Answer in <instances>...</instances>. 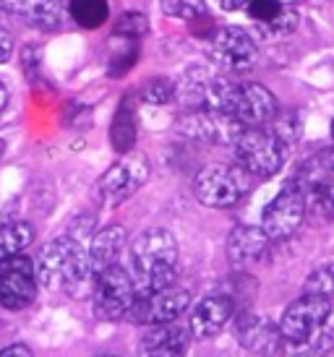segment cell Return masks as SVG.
<instances>
[{
    "label": "cell",
    "mask_w": 334,
    "mask_h": 357,
    "mask_svg": "<svg viewBox=\"0 0 334 357\" xmlns=\"http://www.w3.org/2000/svg\"><path fill=\"white\" fill-rule=\"evenodd\" d=\"M128 271L138 295L173 287L177 277V240L165 227H149L128 245Z\"/></svg>",
    "instance_id": "6da1fadb"
},
{
    "label": "cell",
    "mask_w": 334,
    "mask_h": 357,
    "mask_svg": "<svg viewBox=\"0 0 334 357\" xmlns=\"http://www.w3.org/2000/svg\"><path fill=\"white\" fill-rule=\"evenodd\" d=\"M37 279L48 289H73L84 287L94 279L92 258H89V240L79 235H63L42 248L37 258Z\"/></svg>",
    "instance_id": "7a4b0ae2"
},
{
    "label": "cell",
    "mask_w": 334,
    "mask_h": 357,
    "mask_svg": "<svg viewBox=\"0 0 334 357\" xmlns=\"http://www.w3.org/2000/svg\"><path fill=\"white\" fill-rule=\"evenodd\" d=\"M233 149H235V165H240L251 178H275L287 159L285 136L266 126L243 128Z\"/></svg>",
    "instance_id": "3957f363"
},
{
    "label": "cell",
    "mask_w": 334,
    "mask_h": 357,
    "mask_svg": "<svg viewBox=\"0 0 334 357\" xmlns=\"http://www.w3.org/2000/svg\"><path fill=\"white\" fill-rule=\"evenodd\" d=\"M251 175L240 165H209L194 178V196L207 208H233L248 196Z\"/></svg>",
    "instance_id": "277c9868"
},
{
    "label": "cell",
    "mask_w": 334,
    "mask_h": 357,
    "mask_svg": "<svg viewBox=\"0 0 334 357\" xmlns=\"http://www.w3.org/2000/svg\"><path fill=\"white\" fill-rule=\"evenodd\" d=\"M136 282L131 271L120 264H112L105 271H99L92 284V310L99 321H123L128 318L131 307L136 303Z\"/></svg>",
    "instance_id": "5b68a950"
},
{
    "label": "cell",
    "mask_w": 334,
    "mask_h": 357,
    "mask_svg": "<svg viewBox=\"0 0 334 357\" xmlns=\"http://www.w3.org/2000/svg\"><path fill=\"white\" fill-rule=\"evenodd\" d=\"M243 128L246 126L238 118H233L230 112L207 107L188 109L175 126V130L183 139L196 141V144H209V146H227V144L233 146L238 136L243 133Z\"/></svg>",
    "instance_id": "8992f818"
},
{
    "label": "cell",
    "mask_w": 334,
    "mask_h": 357,
    "mask_svg": "<svg viewBox=\"0 0 334 357\" xmlns=\"http://www.w3.org/2000/svg\"><path fill=\"white\" fill-rule=\"evenodd\" d=\"M225 112L240 120L246 128H254V126H269L272 120H277L279 105H277V97L266 89L264 84L233 81L225 102Z\"/></svg>",
    "instance_id": "52a82bcc"
},
{
    "label": "cell",
    "mask_w": 334,
    "mask_h": 357,
    "mask_svg": "<svg viewBox=\"0 0 334 357\" xmlns=\"http://www.w3.org/2000/svg\"><path fill=\"white\" fill-rule=\"evenodd\" d=\"M308 217V208H305V190L295 183L287 180L282 190L277 193L275 199L269 201V206L261 214V227L269 238L275 240H287L293 238L298 227L303 225V219Z\"/></svg>",
    "instance_id": "ba28073f"
},
{
    "label": "cell",
    "mask_w": 334,
    "mask_h": 357,
    "mask_svg": "<svg viewBox=\"0 0 334 357\" xmlns=\"http://www.w3.org/2000/svg\"><path fill=\"white\" fill-rule=\"evenodd\" d=\"M149 172H152L149 159L144 154H131V151L123 154L112 167H108V172L97 183V193L102 204L118 206V204L128 201L149 180Z\"/></svg>",
    "instance_id": "9c48e42d"
},
{
    "label": "cell",
    "mask_w": 334,
    "mask_h": 357,
    "mask_svg": "<svg viewBox=\"0 0 334 357\" xmlns=\"http://www.w3.org/2000/svg\"><path fill=\"white\" fill-rule=\"evenodd\" d=\"M37 264L29 256L6 258L0 264V307L24 310L37 298Z\"/></svg>",
    "instance_id": "30bf717a"
},
{
    "label": "cell",
    "mask_w": 334,
    "mask_h": 357,
    "mask_svg": "<svg viewBox=\"0 0 334 357\" xmlns=\"http://www.w3.org/2000/svg\"><path fill=\"white\" fill-rule=\"evenodd\" d=\"M191 305V295L188 289L180 287H165L157 289V292H144V295H136V303L128 313V321L131 324H138V326H157V324H170V321H177Z\"/></svg>",
    "instance_id": "8fae6325"
},
{
    "label": "cell",
    "mask_w": 334,
    "mask_h": 357,
    "mask_svg": "<svg viewBox=\"0 0 334 357\" xmlns=\"http://www.w3.org/2000/svg\"><path fill=\"white\" fill-rule=\"evenodd\" d=\"M332 316L334 313H332L329 298L303 292V295L295 300V303H290L287 310L282 313V321H279L282 339H285V342H300V339L316 334Z\"/></svg>",
    "instance_id": "7c38bea8"
},
{
    "label": "cell",
    "mask_w": 334,
    "mask_h": 357,
    "mask_svg": "<svg viewBox=\"0 0 334 357\" xmlns=\"http://www.w3.org/2000/svg\"><path fill=\"white\" fill-rule=\"evenodd\" d=\"M209 55H212L217 66H222L225 70L240 73V70H248L256 66L259 47H256V40L246 29H240V26H219L212 34Z\"/></svg>",
    "instance_id": "4fadbf2b"
},
{
    "label": "cell",
    "mask_w": 334,
    "mask_h": 357,
    "mask_svg": "<svg viewBox=\"0 0 334 357\" xmlns=\"http://www.w3.org/2000/svg\"><path fill=\"white\" fill-rule=\"evenodd\" d=\"M235 339L240 342V347L256 357H272L282 352L285 344L279 324L256 313H240L235 318Z\"/></svg>",
    "instance_id": "5bb4252c"
},
{
    "label": "cell",
    "mask_w": 334,
    "mask_h": 357,
    "mask_svg": "<svg viewBox=\"0 0 334 357\" xmlns=\"http://www.w3.org/2000/svg\"><path fill=\"white\" fill-rule=\"evenodd\" d=\"M194 342L191 328L183 324H157L138 342V357H186L188 347Z\"/></svg>",
    "instance_id": "9a60e30c"
},
{
    "label": "cell",
    "mask_w": 334,
    "mask_h": 357,
    "mask_svg": "<svg viewBox=\"0 0 334 357\" xmlns=\"http://www.w3.org/2000/svg\"><path fill=\"white\" fill-rule=\"evenodd\" d=\"M233 310H235V303L227 295H207V298H201L194 305V310H191V318H188V328H191L194 339L204 342V339L217 337L230 324Z\"/></svg>",
    "instance_id": "2e32d148"
},
{
    "label": "cell",
    "mask_w": 334,
    "mask_h": 357,
    "mask_svg": "<svg viewBox=\"0 0 334 357\" xmlns=\"http://www.w3.org/2000/svg\"><path fill=\"white\" fill-rule=\"evenodd\" d=\"M275 240L264 232V227L259 225H238L230 235H227V261L235 268H246L251 264L264 261L269 253V245Z\"/></svg>",
    "instance_id": "e0dca14e"
},
{
    "label": "cell",
    "mask_w": 334,
    "mask_h": 357,
    "mask_svg": "<svg viewBox=\"0 0 334 357\" xmlns=\"http://www.w3.org/2000/svg\"><path fill=\"white\" fill-rule=\"evenodd\" d=\"M3 8L34 29L52 31L66 19V0H3Z\"/></svg>",
    "instance_id": "ac0fdd59"
},
{
    "label": "cell",
    "mask_w": 334,
    "mask_h": 357,
    "mask_svg": "<svg viewBox=\"0 0 334 357\" xmlns=\"http://www.w3.org/2000/svg\"><path fill=\"white\" fill-rule=\"evenodd\" d=\"M123 248H126V229L120 225H110V227H102L99 232H94L89 240V258H92L94 277L112 264H118Z\"/></svg>",
    "instance_id": "d6986e66"
},
{
    "label": "cell",
    "mask_w": 334,
    "mask_h": 357,
    "mask_svg": "<svg viewBox=\"0 0 334 357\" xmlns=\"http://www.w3.org/2000/svg\"><path fill=\"white\" fill-rule=\"evenodd\" d=\"M138 139V118H136V107L131 97L120 102V107L115 109V118H112V126H110V144L118 154H128L133 151Z\"/></svg>",
    "instance_id": "ffe728a7"
},
{
    "label": "cell",
    "mask_w": 334,
    "mask_h": 357,
    "mask_svg": "<svg viewBox=\"0 0 334 357\" xmlns=\"http://www.w3.org/2000/svg\"><path fill=\"white\" fill-rule=\"evenodd\" d=\"M334 349V316L316 334L300 342H285L282 357H329Z\"/></svg>",
    "instance_id": "44dd1931"
},
{
    "label": "cell",
    "mask_w": 334,
    "mask_h": 357,
    "mask_svg": "<svg viewBox=\"0 0 334 357\" xmlns=\"http://www.w3.org/2000/svg\"><path fill=\"white\" fill-rule=\"evenodd\" d=\"M34 240V227L29 222H8L0 227V264L6 258L24 253Z\"/></svg>",
    "instance_id": "7402d4cb"
},
{
    "label": "cell",
    "mask_w": 334,
    "mask_h": 357,
    "mask_svg": "<svg viewBox=\"0 0 334 357\" xmlns=\"http://www.w3.org/2000/svg\"><path fill=\"white\" fill-rule=\"evenodd\" d=\"M305 208H308V217L314 219V222H319V225H332L334 222V180L305 190Z\"/></svg>",
    "instance_id": "603a6c76"
},
{
    "label": "cell",
    "mask_w": 334,
    "mask_h": 357,
    "mask_svg": "<svg viewBox=\"0 0 334 357\" xmlns=\"http://www.w3.org/2000/svg\"><path fill=\"white\" fill-rule=\"evenodd\" d=\"M68 13L84 29H99L110 19V6L108 0H71Z\"/></svg>",
    "instance_id": "cb8c5ba5"
},
{
    "label": "cell",
    "mask_w": 334,
    "mask_h": 357,
    "mask_svg": "<svg viewBox=\"0 0 334 357\" xmlns=\"http://www.w3.org/2000/svg\"><path fill=\"white\" fill-rule=\"evenodd\" d=\"M112 34L115 37H123V40H141V37H147L149 34V21L144 13H138V10H126V13H120L118 21H115V26H112Z\"/></svg>",
    "instance_id": "d4e9b609"
},
{
    "label": "cell",
    "mask_w": 334,
    "mask_h": 357,
    "mask_svg": "<svg viewBox=\"0 0 334 357\" xmlns=\"http://www.w3.org/2000/svg\"><path fill=\"white\" fill-rule=\"evenodd\" d=\"M303 292L308 295H321V298H334V261H326L319 268H314L303 284Z\"/></svg>",
    "instance_id": "484cf974"
},
{
    "label": "cell",
    "mask_w": 334,
    "mask_h": 357,
    "mask_svg": "<svg viewBox=\"0 0 334 357\" xmlns=\"http://www.w3.org/2000/svg\"><path fill=\"white\" fill-rule=\"evenodd\" d=\"M175 81H170L167 76H154L141 86V100L149 102V105H167V102L175 100Z\"/></svg>",
    "instance_id": "4316f807"
},
{
    "label": "cell",
    "mask_w": 334,
    "mask_h": 357,
    "mask_svg": "<svg viewBox=\"0 0 334 357\" xmlns=\"http://www.w3.org/2000/svg\"><path fill=\"white\" fill-rule=\"evenodd\" d=\"M162 10L173 19H186L194 21L204 16V0H162Z\"/></svg>",
    "instance_id": "83f0119b"
},
{
    "label": "cell",
    "mask_w": 334,
    "mask_h": 357,
    "mask_svg": "<svg viewBox=\"0 0 334 357\" xmlns=\"http://www.w3.org/2000/svg\"><path fill=\"white\" fill-rule=\"evenodd\" d=\"M138 63V45H133V40H128V45L123 50H118L108 63V73L112 79H118V76H126L128 70L133 68Z\"/></svg>",
    "instance_id": "f1b7e54d"
},
{
    "label": "cell",
    "mask_w": 334,
    "mask_h": 357,
    "mask_svg": "<svg viewBox=\"0 0 334 357\" xmlns=\"http://www.w3.org/2000/svg\"><path fill=\"white\" fill-rule=\"evenodd\" d=\"M295 26H298V13L285 6V10H282L275 21H269V24H259V31L266 34V37H285V34H290Z\"/></svg>",
    "instance_id": "f546056e"
},
{
    "label": "cell",
    "mask_w": 334,
    "mask_h": 357,
    "mask_svg": "<svg viewBox=\"0 0 334 357\" xmlns=\"http://www.w3.org/2000/svg\"><path fill=\"white\" fill-rule=\"evenodd\" d=\"M282 10H285V6H282L279 0H251L246 13L256 24H269V21H275Z\"/></svg>",
    "instance_id": "4dcf8cb0"
},
{
    "label": "cell",
    "mask_w": 334,
    "mask_h": 357,
    "mask_svg": "<svg viewBox=\"0 0 334 357\" xmlns=\"http://www.w3.org/2000/svg\"><path fill=\"white\" fill-rule=\"evenodd\" d=\"M10 52H13V37L6 26H0V66L10 58Z\"/></svg>",
    "instance_id": "1f68e13d"
},
{
    "label": "cell",
    "mask_w": 334,
    "mask_h": 357,
    "mask_svg": "<svg viewBox=\"0 0 334 357\" xmlns=\"http://www.w3.org/2000/svg\"><path fill=\"white\" fill-rule=\"evenodd\" d=\"M0 357H34L27 344H10V347L0 349Z\"/></svg>",
    "instance_id": "d6a6232c"
},
{
    "label": "cell",
    "mask_w": 334,
    "mask_h": 357,
    "mask_svg": "<svg viewBox=\"0 0 334 357\" xmlns=\"http://www.w3.org/2000/svg\"><path fill=\"white\" fill-rule=\"evenodd\" d=\"M248 3H251V0H219V6H222L225 10H230V13H235V10H246Z\"/></svg>",
    "instance_id": "836d02e7"
},
{
    "label": "cell",
    "mask_w": 334,
    "mask_h": 357,
    "mask_svg": "<svg viewBox=\"0 0 334 357\" xmlns=\"http://www.w3.org/2000/svg\"><path fill=\"white\" fill-rule=\"evenodd\" d=\"M6 105H8V89H6V84L0 81V112L6 109Z\"/></svg>",
    "instance_id": "e575fe53"
},
{
    "label": "cell",
    "mask_w": 334,
    "mask_h": 357,
    "mask_svg": "<svg viewBox=\"0 0 334 357\" xmlns=\"http://www.w3.org/2000/svg\"><path fill=\"white\" fill-rule=\"evenodd\" d=\"M3 154H6V141L0 139V159H3Z\"/></svg>",
    "instance_id": "d590c367"
},
{
    "label": "cell",
    "mask_w": 334,
    "mask_h": 357,
    "mask_svg": "<svg viewBox=\"0 0 334 357\" xmlns=\"http://www.w3.org/2000/svg\"><path fill=\"white\" fill-rule=\"evenodd\" d=\"M332 139H334V120H332Z\"/></svg>",
    "instance_id": "8d00e7d4"
},
{
    "label": "cell",
    "mask_w": 334,
    "mask_h": 357,
    "mask_svg": "<svg viewBox=\"0 0 334 357\" xmlns=\"http://www.w3.org/2000/svg\"><path fill=\"white\" fill-rule=\"evenodd\" d=\"M105 357H118V355H105Z\"/></svg>",
    "instance_id": "74e56055"
},
{
    "label": "cell",
    "mask_w": 334,
    "mask_h": 357,
    "mask_svg": "<svg viewBox=\"0 0 334 357\" xmlns=\"http://www.w3.org/2000/svg\"><path fill=\"white\" fill-rule=\"evenodd\" d=\"M0 6H3V0H0Z\"/></svg>",
    "instance_id": "f35d334b"
}]
</instances>
